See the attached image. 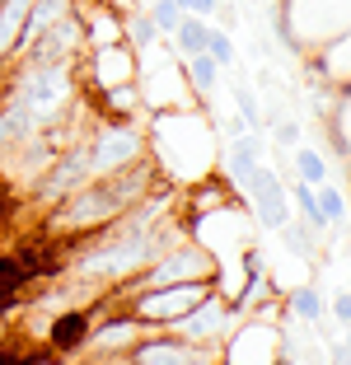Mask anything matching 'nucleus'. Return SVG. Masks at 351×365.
<instances>
[{"label":"nucleus","instance_id":"3","mask_svg":"<svg viewBox=\"0 0 351 365\" xmlns=\"http://www.w3.org/2000/svg\"><path fill=\"white\" fill-rule=\"evenodd\" d=\"M234 328H239V309H234V300H225L220 286H215V290H206V295L192 304L178 323H173L169 333H178L183 342H192V346L220 351V346L234 337Z\"/></svg>","mask_w":351,"mask_h":365},{"label":"nucleus","instance_id":"19","mask_svg":"<svg viewBox=\"0 0 351 365\" xmlns=\"http://www.w3.org/2000/svg\"><path fill=\"white\" fill-rule=\"evenodd\" d=\"M272 140H277L281 150H295L300 145V122L295 118H277L272 122Z\"/></svg>","mask_w":351,"mask_h":365},{"label":"nucleus","instance_id":"2","mask_svg":"<svg viewBox=\"0 0 351 365\" xmlns=\"http://www.w3.org/2000/svg\"><path fill=\"white\" fill-rule=\"evenodd\" d=\"M85 155H89V169H94V178H103V173H117L127 169V164L146 160L150 155V140L146 131L136 127V122H122V118H89L85 127Z\"/></svg>","mask_w":351,"mask_h":365},{"label":"nucleus","instance_id":"13","mask_svg":"<svg viewBox=\"0 0 351 365\" xmlns=\"http://www.w3.org/2000/svg\"><path fill=\"white\" fill-rule=\"evenodd\" d=\"M314 206H319L323 225H337V230H347V192H342V187H337L332 178L314 187Z\"/></svg>","mask_w":351,"mask_h":365},{"label":"nucleus","instance_id":"6","mask_svg":"<svg viewBox=\"0 0 351 365\" xmlns=\"http://www.w3.org/2000/svg\"><path fill=\"white\" fill-rule=\"evenodd\" d=\"M122 365H220V351H206V346H192L183 342L178 333H146L127 356Z\"/></svg>","mask_w":351,"mask_h":365},{"label":"nucleus","instance_id":"15","mask_svg":"<svg viewBox=\"0 0 351 365\" xmlns=\"http://www.w3.org/2000/svg\"><path fill=\"white\" fill-rule=\"evenodd\" d=\"M206 33H211V24H206V19H197V14H183V24L169 33L173 43H178V61H183V56L206 52Z\"/></svg>","mask_w":351,"mask_h":365},{"label":"nucleus","instance_id":"18","mask_svg":"<svg viewBox=\"0 0 351 365\" xmlns=\"http://www.w3.org/2000/svg\"><path fill=\"white\" fill-rule=\"evenodd\" d=\"M230 94H234V103H239V118H244V127H253V131L263 127V108H258V98L248 94V85H234Z\"/></svg>","mask_w":351,"mask_h":365},{"label":"nucleus","instance_id":"14","mask_svg":"<svg viewBox=\"0 0 351 365\" xmlns=\"http://www.w3.org/2000/svg\"><path fill=\"white\" fill-rule=\"evenodd\" d=\"M286 202L295 206V215L309 225V235H323V215H319V206H314V187L309 182H300V178H290V187H286Z\"/></svg>","mask_w":351,"mask_h":365},{"label":"nucleus","instance_id":"11","mask_svg":"<svg viewBox=\"0 0 351 365\" xmlns=\"http://www.w3.org/2000/svg\"><path fill=\"white\" fill-rule=\"evenodd\" d=\"M295 173H290V178H300V182H309V187H319V182H328L332 178V164L323 160L319 150H314V145H305V140H300L295 150Z\"/></svg>","mask_w":351,"mask_h":365},{"label":"nucleus","instance_id":"22","mask_svg":"<svg viewBox=\"0 0 351 365\" xmlns=\"http://www.w3.org/2000/svg\"><path fill=\"white\" fill-rule=\"evenodd\" d=\"M75 10H85V5H103V0H71Z\"/></svg>","mask_w":351,"mask_h":365},{"label":"nucleus","instance_id":"7","mask_svg":"<svg viewBox=\"0 0 351 365\" xmlns=\"http://www.w3.org/2000/svg\"><path fill=\"white\" fill-rule=\"evenodd\" d=\"M89 323H94V304H71V309L52 314V328H47V351L52 356H75L89 337Z\"/></svg>","mask_w":351,"mask_h":365},{"label":"nucleus","instance_id":"24","mask_svg":"<svg viewBox=\"0 0 351 365\" xmlns=\"http://www.w3.org/2000/svg\"><path fill=\"white\" fill-rule=\"evenodd\" d=\"M215 5H230V0H215Z\"/></svg>","mask_w":351,"mask_h":365},{"label":"nucleus","instance_id":"1","mask_svg":"<svg viewBox=\"0 0 351 365\" xmlns=\"http://www.w3.org/2000/svg\"><path fill=\"white\" fill-rule=\"evenodd\" d=\"M155 187H160V169H155V160L146 155V160L127 164V169H117V173L89 178L85 187H75L71 197H61L56 206H47L43 235H52V239L94 235V230H103L108 220H117L127 206H136L141 197L155 192Z\"/></svg>","mask_w":351,"mask_h":365},{"label":"nucleus","instance_id":"4","mask_svg":"<svg viewBox=\"0 0 351 365\" xmlns=\"http://www.w3.org/2000/svg\"><path fill=\"white\" fill-rule=\"evenodd\" d=\"M141 76V52L127 43H113V47H89L80 61H75V80L85 94L94 89H113V85H136Z\"/></svg>","mask_w":351,"mask_h":365},{"label":"nucleus","instance_id":"12","mask_svg":"<svg viewBox=\"0 0 351 365\" xmlns=\"http://www.w3.org/2000/svg\"><path fill=\"white\" fill-rule=\"evenodd\" d=\"M183 80H188V85L197 89V98H206L215 85H220V66H215L206 52H197V56H183Z\"/></svg>","mask_w":351,"mask_h":365},{"label":"nucleus","instance_id":"8","mask_svg":"<svg viewBox=\"0 0 351 365\" xmlns=\"http://www.w3.org/2000/svg\"><path fill=\"white\" fill-rule=\"evenodd\" d=\"M80 14V33H85V52L89 47H113L122 43V14L108 10V5H85Z\"/></svg>","mask_w":351,"mask_h":365},{"label":"nucleus","instance_id":"25","mask_svg":"<svg viewBox=\"0 0 351 365\" xmlns=\"http://www.w3.org/2000/svg\"><path fill=\"white\" fill-rule=\"evenodd\" d=\"M136 5H150V0H136Z\"/></svg>","mask_w":351,"mask_h":365},{"label":"nucleus","instance_id":"16","mask_svg":"<svg viewBox=\"0 0 351 365\" xmlns=\"http://www.w3.org/2000/svg\"><path fill=\"white\" fill-rule=\"evenodd\" d=\"M141 10H146V19L155 24V29H160V38H169V33L183 24V5L178 0H150V5H141Z\"/></svg>","mask_w":351,"mask_h":365},{"label":"nucleus","instance_id":"5","mask_svg":"<svg viewBox=\"0 0 351 365\" xmlns=\"http://www.w3.org/2000/svg\"><path fill=\"white\" fill-rule=\"evenodd\" d=\"M248 197V211L263 230H286L290 225V202H286V178L272 164H253L248 178L239 182Z\"/></svg>","mask_w":351,"mask_h":365},{"label":"nucleus","instance_id":"17","mask_svg":"<svg viewBox=\"0 0 351 365\" xmlns=\"http://www.w3.org/2000/svg\"><path fill=\"white\" fill-rule=\"evenodd\" d=\"M206 56L220 66V76H225V71H234V61H239V52H234V38H230L225 29H211V33H206Z\"/></svg>","mask_w":351,"mask_h":365},{"label":"nucleus","instance_id":"23","mask_svg":"<svg viewBox=\"0 0 351 365\" xmlns=\"http://www.w3.org/2000/svg\"><path fill=\"white\" fill-rule=\"evenodd\" d=\"M0 220H5V197H0Z\"/></svg>","mask_w":351,"mask_h":365},{"label":"nucleus","instance_id":"10","mask_svg":"<svg viewBox=\"0 0 351 365\" xmlns=\"http://www.w3.org/2000/svg\"><path fill=\"white\" fill-rule=\"evenodd\" d=\"M281 309L290 314V319L300 323V328H319L323 323V314H328V304H323V295H319V286H295L281 300Z\"/></svg>","mask_w":351,"mask_h":365},{"label":"nucleus","instance_id":"20","mask_svg":"<svg viewBox=\"0 0 351 365\" xmlns=\"http://www.w3.org/2000/svg\"><path fill=\"white\" fill-rule=\"evenodd\" d=\"M351 295H347V286L337 290V300H332V319H337V333H347V319H351Z\"/></svg>","mask_w":351,"mask_h":365},{"label":"nucleus","instance_id":"21","mask_svg":"<svg viewBox=\"0 0 351 365\" xmlns=\"http://www.w3.org/2000/svg\"><path fill=\"white\" fill-rule=\"evenodd\" d=\"M183 14H197V19H211L215 14V0H178Z\"/></svg>","mask_w":351,"mask_h":365},{"label":"nucleus","instance_id":"9","mask_svg":"<svg viewBox=\"0 0 351 365\" xmlns=\"http://www.w3.org/2000/svg\"><path fill=\"white\" fill-rule=\"evenodd\" d=\"M253 164H263V140H258V131L230 136V145H225V173H230V182H244Z\"/></svg>","mask_w":351,"mask_h":365}]
</instances>
